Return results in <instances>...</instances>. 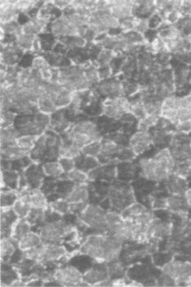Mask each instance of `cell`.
Instances as JSON below:
<instances>
[{
	"mask_svg": "<svg viewBox=\"0 0 191 287\" xmlns=\"http://www.w3.org/2000/svg\"><path fill=\"white\" fill-rule=\"evenodd\" d=\"M122 243L110 235H93L86 240L79 252L95 259L98 263H111L119 257Z\"/></svg>",
	"mask_w": 191,
	"mask_h": 287,
	"instance_id": "cell-1",
	"label": "cell"
},
{
	"mask_svg": "<svg viewBox=\"0 0 191 287\" xmlns=\"http://www.w3.org/2000/svg\"><path fill=\"white\" fill-rule=\"evenodd\" d=\"M176 165L169 148L161 149L153 158L140 160L142 176L155 181H166L174 174Z\"/></svg>",
	"mask_w": 191,
	"mask_h": 287,
	"instance_id": "cell-2",
	"label": "cell"
},
{
	"mask_svg": "<svg viewBox=\"0 0 191 287\" xmlns=\"http://www.w3.org/2000/svg\"><path fill=\"white\" fill-rule=\"evenodd\" d=\"M73 229L72 225L58 220L43 225L40 228L39 235L43 243L57 244L61 242L63 237L73 232Z\"/></svg>",
	"mask_w": 191,
	"mask_h": 287,
	"instance_id": "cell-3",
	"label": "cell"
},
{
	"mask_svg": "<svg viewBox=\"0 0 191 287\" xmlns=\"http://www.w3.org/2000/svg\"><path fill=\"white\" fill-rule=\"evenodd\" d=\"M106 211L101 207L88 204L85 210L79 214V219L90 228L106 231Z\"/></svg>",
	"mask_w": 191,
	"mask_h": 287,
	"instance_id": "cell-4",
	"label": "cell"
},
{
	"mask_svg": "<svg viewBox=\"0 0 191 287\" xmlns=\"http://www.w3.org/2000/svg\"><path fill=\"white\" fill-rule=\"evenodd\" d=\"M102 114L111 119L119 120L125 113L129 112L130 104L126 97L105 99L101 103Z\"/></svg>",
	"mask_w": 191,
	"mask_h": 287,
	"instance_id": "cell-5",
	"label": "cell"
},
{
	"mask_svg": "<svg viewBox=\"0 0 191 287\" xmlns=\"http://www.w3.org/2000/svg\"><path fill=\"white\" fill-rule=\"evenodd\" d=\"M54 275L55 282L63 287H87L90 286L83 280L78 269L68 266L64 268L58 269Z\"/></svg>",
	"mask_w": 191,
	"mask_h": 287,
	"instance_id": "cell-6",
	"label": "cell"
},
{
	"mask_svg": "<svg viewBox=\"0 0 191 287\" xmlns=\"http://www.w3.org/2000/svg\"><path fill=\"white\" fill-rule=\"evenodd\" d=\"M163 273L171 277L176 281V285H185L191 278V263L181 261H171L163 266Z\"/></svg>",
	"mask_w": 191,
	"mask_h": 287,
	"instance_id": "cell-7",
	"label": "cell"
},
{
	"mask_svg": "<svg viewBox=\"0 0 191 287\" xmlns=\"http://www.w3.org/2000/svg\"><path fill=\"white\" fill-rule=\"evenodd\" d=\"M95 90L105 99H113L125 97L122 81L116 78H109L100 81Z\"/></svg>",
	"mask_w": 191,
	"mask_h": 287,
	"instance_id": "cell-8",
	"label": "cell"
},
{
	"mask_svg": "<svg viewBox=\"0 0 191 287\" xmlns=\"http://www.w3.org/2000/svg\"><path fill=\"white\" fill-rule=\"evenodd\" d=\"M152 144H153V141L150 131L143 132L137 131L129 139V148L132 150L135 156L146 151Z\"/></svg>",
	"mask_w": 191,
	"mask_h": 287,
	"instance_id": "cell-9",
	"label": "cell"
},
{
	"mask_svg": "<svg viewBox=\"0 0 191 287\" xmlns=\"http://www.w3.org/2000/svg\"><path fill=\"white\" fill-rule=\"evenodd\" d=\"M111 14L118 20L133 17V1H110Z\"/></svg>",
	"mask_w": 191,
	"mask_h": 287,
	"instance_id": "cell-10",
	"label": "cell"
},
{
	"mask_svg": "<svg viewBox=\"0 0 191 287\" xmlns=\"http://www.w3.org/2000/svg\"><path fill=\"white\" fill-rule=\"evenodd\" d=\"M124 147L116 144L115 141L111 139H106V140L101 141V150L98 155V160H104L108 161L111 158H114L116 155H119L122 151Z\"/></svg>",
	"mask_w": 191,
	"mask_h": 287,
	"instance_id": "cell-11",
	"label": "cell"
},
{
	"mask_svg": "<svg viewBox=\"0 0 191 287\" xmlns=\"http://www.w3.org/2000/svg\"><path fill=\"white\" fill-rule=\"evenodd\" d=\"M66 254H67V251L63 246L55 244V243H44L42 263L59 260L60 259L64 257Z\"/></svg>",
	"mask_w": 191,
	"mask_h": 287,
	"instance_id": "cell-12",
	"label": "cell"
},
{
	"mask_svg": "<svg viewBox=\"0 0 191 287\" xmlns=\"http://www.w3.org/2000/svg\"><path fill=\"white\" fill-rule=\"evenodd\" d=\"M166 188L169 194L184 195L188 187L187 179L178 175L172 174L166 180Z\"/></svg>",
	"mask_w": 191,
	"mask_h": 287,
	"instance_id": "cell-13",
	"label": "cell"
},
{
	"mask_svg": "<svg viewBox=\"0 0 191 287\" xmlns=\"http://www.w3.org/2000/svg\"><path fill=\"white\" fill-rule=\"evenodd\" d=\"M89 197H90V194H89L87 184H74L72 190L64 199H66L70 204H75V203H87Z\"/></svg>",
	"mask_w": 191,
	"mask_h": 287,
	"instance_id": "cell-14",
	"label": "cell"
},
{
	"mask_svg": "<svg viewBox=\"0 0 191 287\" xmlns=\"http://www.w3.org/2000/svg\"><path fill=\"white\" fill-rule=\"evenodd\" d=\"M167 201V209L170 212L183 215L187 212L188 205L184 195H174L170 194L166 197Z\"/></svg>",
	"mask_w": 191,
	"mask_h": 287,
	"instance_id": "cell-15",
	"label": "cell"
},
{
	"mask_svg": "<svg viewBox=\"0 0 191 287\" xmlns=\"http://www.w3.org/2000/svg\"><path fill=\"white\" fill-rule=\"evenodd\" d=\"M32 226L26 218H18L11 227V238L19 242L23 237L31 231Z\"/></svg>",
	"mask_w": 191,
	"mask_h": 287,
	"instance_id": "cell-16",
	"label": "cell"
},
{
	"mask_svg": "<svg viewBox=\"0 0 191 287\" xmlns=\"http://www.w3.org/2000/svg\"><path fill=\"white\" fill-rule=\"evenodd\" d=\"M109 277L108 269L92 268L83 275V280L90 286H95L96 284L107 280Z\"/></svg>",
	"mask_w": 191,
	"mask_h": 287,
	"instance_id": "cell-17",
	"label": "cell"
},
{
	"mask_svg": "<svg viewBox=\"0 0 191 287\" xmlns=\"http://www.w3.org/2000/svg\"><path fill=\"white\" fill-rule=\"evenodd\" d=\"M30 204L32 208L43 209L45 211L49 208V203L48 202L44 193L38 188L31 189Z\"/></svg>",
	"mask_w": 191,
	"mask_h": 287,
	"instance_id": "cell-18",
	"label": "cell"
},
{
	"mask_svg": "<svg viewBox=\"0 0 191 287\" xmlns=\"http://www.w3.org/2000/svg\"><path fill=\"white\" fill-rule=\"evenodd\" d=\"M43 243L38 233L30 231L18 242V247L20 248L21 251H25L31 248L37 247Z\"/></svg>",
	"mask_w": 191,
	"mask_h": 287,
	"instance_id": "cell-19",
	"label": "cell"
},
{
	"mask_svg": "<svg viewBox=\"0 0 191 287\" xmlns=\"http://www.w3.org/2000/svg\"><path fill=\"white\" fill-rule=\"evenodd\" d=\"M21 135L14 126L1 129V147L17 145Z\"/></svg>",
	"mask_w": 191,
	"mask_h": 287,
	"instance_id": "cell-20",
	"label": "cell"
},
{
	"mask_svg": "<svg viewBox=\"0 0 191 287\" xmlns=\"http://www.w3.org/2000/svg\"><path fill=\"white\" fill-rule=\"evenodd\" d=\"M27 155L17 145L1 147V160L5 161H16Z\"/></svg>",
	"mask_w": 191,
	"mask_h": 287,
	"instance_id": "cell-21",
	"label": "cell"
},
{
	"mask_svg": "<svg viewBox=\"0 0 191 287\" xmlns=\"http://www.w3.org/2000/svg\"><path fill=\"white\" fill-rule=\"evenodd\" d=\"M123 220H124V216L122 214L118 213L117 212H107L106 231L108 232V235L113 236L122 223Z\"/></svg>",
	"mask_w": 191,
	"mask_h": 287,
	"instance_id": "cell-22",
	"label": "cell"
},
{
	"mask_svg": "<svg viewBox=\"0 0 191 287\" xmlns=\"http://www.w3.org/2000/svg\"><path fill=\"white\" fill-rule=\"evenodd\" d=\"M37 107L39 112L48 115L53 114L57 110L59 109L55 102L51 100V97L47 95L45 92L38 98Z\"/></svg>",
	"mask_w": 191,
	"mask_h": 287,
	"instance_id": "cell-23",
	"label": "cell"
},
{
	"mask_svg": "<svg viewBox=\"0 0 191 287\" xmlns=\"http://www.w3.org/2000/svg\"><path fill=\"white\" fill-rule=\"evenodd\" d=\"M39 136L33 135L21 136L17 140V146L25 152L27 155H30L31 152L35 147Z\"/></svg>",
	"mask_w": 191,
	"mask_h": 287,
	"instance_id": "cell-24",
	"label": "cell"
},
{
	"mask_svg": "<svg viewBox=\"0 0 191 287\" xmlns=\"http://www.w3.org/2000/svg\"><path fill=\"white\" fill-rule=\"evenodd\" d=\"M42 168L46 176L53 178H61L65 173L59 161L48 162L44 163Z\"/></svg>",
	"mask_w": 191,
	"mask_h": 287,
	"instance_id": "cell-25",
	"label": "cell"
},
{
	"mask_svg": "<svg viewBox=\"0 0 191 287\" xmlns=\"http://www.w3.org/2000/svg\"><path fill=\"white\" fill-rule=\"evenodd\" d=\"M17 246H18V243L11 237L1 238V260L4 258L11 257L15 252Z\"/></svg>",
	"mask_w": 191,
	"mask_h": 287,
	"instance_id": "cell-26",
	"label": "cell"
},
{
	"mask_svg": "<svg viewBox=\"0 0 191 287\" xmlns=\"http://www.w3.org/2000/svg\"><path fill=\"white\" fill-rule=\"evenodd\" d=\"M5 189V188H4ZM18 192L14 189H8L1 190V209L12 208L14 202L17 200Z\"/></svg>",
	"mask_w": 191,
	"mask_h": 287,
	"instance_id": "cell-27",
	"label": "cell"
},
{
	"mask_svg": "<svg viewBox=\"0 0 191 287\" xmlns=\"http://www.w3.org/2000/svg\"><path fill=\"white\" fill-rule=\"evenodd\" d=\"M67 178L69 180L72 181L74 184H85L90 180V177L86 172L80 169L74 168L72 171L69 172L67 174Z\"/></svg>",
	"mask_w": 191,
	"mask_h": 287,
	"instance_id": "cell-28",
	"label": "cell"
},
{
	"mask_svg": "<svg viewBox=\"0 0 191 287\" xmlns=\"http://www.w3.org/2000/svg\"><path fill=\"white\" fill-rule=\"evenodd\" d=\"M72 93L73 92L63 89L62 91L58 93L54 102L58 108H65L71 105L72 99Z\"/></svg>",
	"mask_w": 191,
	"mask_h": 287,
	"instance_id": "cell-29",
	"label": "cell"
},
{
	"mask_svg": "<svg viewBox=\"0 0 191 287\" xmlns=\"http://www.w3.org/2000/svg\"><path fill=\"white\" fill-rule=\"evenodd\" d=\"M38 38L40 39L42 50L46 52L53 50L57 43L56 36L52 34H38Z\"/></svg>",
	"mask_w": 191,
	"mask_h": 287,
	"instance_id": "cell-30",
	"label": "cell"
},
{
	"mask_svg": "<svg viewBox=\"0 0 191 287\" xmlns=\"http://www.w3.org/2000/svg\"><path fill=\"white\" fill-rule=\"evenodd\" d=\"M49 207L53 212L60 214H67L70 212V204L63 198L56 202L50 203Z\"/></svg>",
	"mask_w": 191,
	"mask_h": 287,
	"instance_id": "cell-31",
	"label": "cell"
},
{
	"mask_svg": "<svg viewBox=\"0 0 191 287\" xmlns=\"http://www.w3.org/2000/svg\"><path fill=\"white\" fill-rule=\"evenodd\" d=\"M101 147V141L92 143V144L82 147V154L85 155V156L93 157V158H97L98 155H99Z\"/></svg>",
	"mask_w": 191,
	"mask_h": 287,
	"instance_id": "cell-32",
	"label": "cell"
},
{
	"mask_svg": "<svg viewBox=\"0 0 191 287\" xmlns=\"http://www.w3.org/2000/svg\"><path fill=\"white\" fill-rule=\"evenodd\" d=\"M34 35H27V34H22L18 36L17 44L23 50L33 49V44L34 40L35 39Z\"/></svg>",
	"mask_w": 191,
	"mask_h": 287,
	"instance_id": "cell-33",
	"label": "cell"
},
{
	"mask_svg": "<svg viewBox=\"0 0 191 287\" xmlns=\"http://www.w3.org/2000/svg\"><path fill=\"white\" fill-rule=\"evenodd\" d=\"M17 116L12 111H1V129L14 126Z\"/></svg>",
	"mask_w": 191,
	"mask_h": 287,
	"instance_id": "cell-34",
	"label": "cell"
},
{
	"mask_svg": "<svg viewBox=\"0 0 191 287\" xmlns=\"http://www.w3.org/2000/svg\"><path fill=\"white\" fill-rule=\"evenodd\" d=\"M45 212L46 211L43 209L32 208L26 219L28 220L29 223L32 225L36 224L38 221L44 219Z\"/></svg>",
	"mask_w": 191,
	"mask_h": 287,
	"instance_id": "cell-35",
	"label": "cell"
},
{
	"mask_svg": "<svg viewBox=\"0 0 191 287\" xmlns=\"http://www.w3.org/2000/svg\"><path fill=\"white\" fill-rule=\"evenodd\" d=\"M137 19L136 17L127 18L120 21V28L123 31V33L135 31Z\"/></svg>",
	"mask_w": 191,
	"mask_h": 287,
	"instance_id": "cell-36",
	"label": "cell"
},
{
	"mask_svg": "<svg viewBox=\"0 0 191 287\" xmlns=\"http://www.w3.org/2000/svg\"><path fill=\"white\" fill-rule=\"evenodd\" d=\"M34 59L33 55L32 53H26L21 58L19 62V67L22 68H30L32 67Z\"/></svg>",
	"mask_w": 191,
	"mask_h": 287,
	"instance_id": "cell-37",
	"label": "cell"
},
{
	"mask_svg": "<svg viewBox=\"0 0 191 287\" xmlns=\"http://www.w3.org/2000/svg\"><path fill=\"white\" fill-rule=\"evenodd\" d=\"M59 163L62 165L63 170L65 173H69L75 168L76 163L74 159L61 158L59 159Z\"/></svg>",
	"mask_w": 191,
	"mask_h": 287,
	"instance_id": "cell-38",
	"label": "cell"
},
{
	"mask_svg": "<svg viewBox=\"0 0 191 287\" xmlns=\"http://www.w3.org/2000/svg\"><path fill=\"white\" fill-rule=\"evenodd\" d=\"M112 73L113 71L110 66H101L98 68V75L101 81L111 78Z\"/></svg>",
	"mask_w": 191,
	"mask_h": 287,
	"instance_id": "cell-39",
	"label": "cell"
},
{
	"mask_svg": "<svg viewBox=\"0 0 191 287\" xmlns=\"http://www.w3.org/2000/svg\"><path fill=\"white\" fill-rule=\"evenodd\" d=\"M111 265L108 267V273L110 275L113 276H117V275H121L124 272V267L121 265L119 262H111Z\"/></svg>",
	"mask_w": 191,
	"mask_h": 287,
	"instance_id": "cell-40",
	"label": "cell"
},
{
	"mask_svg": "<svg viewBox=\"0 0 191 287\" xmlns=\"http://www.w3.org/2000/svg\"><path fill=\"white\" fill-rule=\"evenodd\" d=\"M159 282L161 287H174L176 285V281L174 279L165 274H163V276L160 279Z\"/></svg>",
	"mask_w": 191,
	"mask_h": 287,
	"instance_id": "cell-41",
	"label": "cell"
},
{
	"mask_svg": "<svg viewBox=\"0 0 191 287\" xmlns=\"http://www.w3.org/2000/svg\"><path fill=\"white\" fill-rule=\"evenodd\" d=\"M152 207L155 209H167L166 198L155 199L152 203Z\"/></svg>",
	"mask_w": 191,
	"mask_h": 287,
	"instance_id": "cell-42",
	"label": "cell"
},
{
	"mask_svg": "<svg viewBox=\"0 0 191 287\" xmlns=\"http://www.w3.org/2000/svg\"><path fill=\"white\" fill-rule=\"evenodd\" d=\"M30 20V18H29V16L27 15V13L21 12L20 14H19V16H18L17 22L19 23L22 27L25 25L26 24H27V23H28Z\"/></svg>",
	"mask_w": 191,
	"mask_h": 287,
	"instance_id": "cell-43",
	"label": "cell"
},
{
	"mask_svg": "<svg viewBox=\"0 0 191 287\" xmlns=\"http://www.w3.org/2000/svg\"><path fill=\"white\" fill-rule=\"evenodd\" d=\"M55 5L57 7L60 8L61 9H64V8L67 7L68 5L71 4L70 1H55Z\"/></svg>",
	"mask_w": 191,
	"mask_h": 287,
	"instance_id": "cell-44",
	"label": "cell"
},
{
	"mask_svg": "<svg viewBox=\"0 0 191 287\" xmlns=\"http://www.w3.org/2000/svg\"><path fill=\"white\" fill-rule=\"evenodd\" d=\"M126 283L124 279H116L112 281L113 287H126Z\"/></svg>",
	"mask_w": 191,
	"mask_h": 287,
	"instance_id": "cell-45",
	"label": "cell"
},
{
	"mask_svg": "<svg viewBox=\"0 0 191 287\" xmlns=\"http://www.w3.org/2000/svg\"><path fill=\"white\" fill-rule=\"evenodd\" d=\"M184 197H185L188 207L191 208V188H189V189L186 190L185 194H184Z\"/></svg>",
	"mask_w": 191,
	"mask_h": 287,
	"instance_id": "cell-46",
	"label": "cell"
},
{
	"mask_svg": "<svg viewBox=\"0 0 191 287\" xmlns=\"http://www.w3.org/2000/svg\"><path fill=\"white\" fill-rule=\"evenodd\" d=\"M128 287H143L142 284L138 283V282L133 281L129 284Z\"/></svg>",
	"mask_w": 191,
	"mask_h": 287,
	"instance_id": "cell-47",
	"label": "cell"
},
{
	"mask_svg": "<svg viewBox=\"0 0 191 287\" xmlns=\"http://www.w3.org/2000/svg\"><path fill=\"white\" fill-rule=\"evenodd\" d=\"M189 136H190V139H191V133L190 134H189Z\"/></svg>",
	"mask_w": 191,
	"mask_h": 287,
	"instance_id": "cell-48",
	"label": "cell"
}]
</instances>
